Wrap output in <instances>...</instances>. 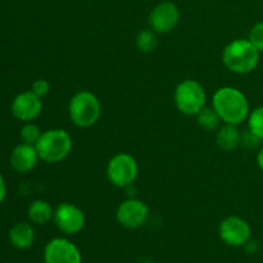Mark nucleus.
<instances>
[{
  "label": "nucleus",
  "mask_w": 263,
  "mask_h": 263,
  "mask_svg": "<svg viewBox=\"0 0 263 263\" xmlns=\"http://www.w3.org/2000/svg\"><path fill=\"white\" fill-rule=\"evenodd\" d=\"M248 130L263 140V105L252 110L248 116Z\"/></svg>",
  "instance_id": "19"
},
{
  "label": "nucleus",
  "mask_w": 263,
  "mask_h": 263,
  "mask_svg": "<svg viewBox=\"0 0 263 263\" xmlns=\"http://www.w3.org/2000/svg\"><path fill=\"white\" fill-rule=\"evenodd\" d=\"M31 91H32L33 94L37 95V97L43 98V97H45L49 91H50V84H49L46 80L39 79L32 84Z\"/></svg>",
  "instance_id": "22"
},
{
  "label": "nucleus",
  "mask_w": 263,
  "mask_h": 263,
  "mask_svg": "<svg viewBox=\"0 0 263 263\" xmlns=\"http://www.w3.org/2000/svg\"><path fill=\"white\" fill-rule=\"evenodd\" d=\"M68 113L73 125L87 128L95 125L99 120L102 107L99 99L91 91L81 90L72 97L68 105Z\"/></svg>",
  "instance_id": "4"
},
{
  "label": "nucleus",
  "mask_w": 263,
  "mask_h": 263,
  "mask_svg": "<svg viewBox=\"0 0 263 263\" xmlns=\"http://www.w3.org/2000/svg\"><path fill=\"white\" fill-rule=\"evenodd\" d=\"M195 117H197L198 125L205 131L216 130V128H218L220 122H222L220 116H218V113L216 112L215 108H213L212 105H211V107H207V105H205Z\"/></svg>",
  "instance_id": "17"
},
{
  "label": "nucleus",
  "mask_w": 263,
  "mask_h": 263,
  "mask_svg": "<svg viewBox=\"0 0 263 263\" xmlns=\"http://www.w3.org/2000/svg\"><path fill=\"white\" fill-rule=\"evenodd\" d=\"M79 248L64 238H54L44 249V263H81Z\"/></svg>",
  "instance_id": "11"
},
{
  "label": "nucleus",
  "mask_w": 263,
  "mask_h": 263,
  "mask_svg": "<svg viewBox=\"0 0 263 263\" xmlns=\"http://www.w3.org/2000/svg\"><path fill=\"white\" fill-rule=\"evenodd\" d=\"M41 130L39 128V126L33 125V123L27 122L21 130V139H22L23 143L30 144V145H36V143L39 141L41 136Z\"/></svg>",
  "instance_id": "20"
},
{
  "label": "nucleus",
  "mask_w": 263,
  "mask_h": 263,
  "mask_svg": "<svg viewBox=\"0 0 263 263\" xmlns=\"http://www.w3.org/2000/svg\"><path fill=\"white\" fill-rule=\"evenodd\" d=\"M35 148L44 162L58 163L71 153L72 138L66 130L53 128L41 134Z\"/></svg>",
  "instance_id": "3"
},
{
  "label": "nucleus",
  "mask_w": 263,
  "mask_h": 263,
  "mask_svg": "<svg viewBox=\"0 0 263 263\" xmlns=\"http://www.w3.org/2000/svg\"><path fill=\"white\" fill-rule=\"evenodd\" d=\"M43 110L41 98L32 91L21 92L12 103V113L15 118L23 122H31L40 116Z\"/></svg>",
  "instance_id": "12"
},
{
  "label": "nucleus",
  "mask_w": 263,
  "mask_h": 263,
  "mask_svg": "<svg viewBox=\"0 0 263 263\" xmlns=\"http://www.w3.org/2000/svg\"><path fill=\"white\" fill-rule=\"evenodd\" d=\"M138 162L131 154L118 153L107 164V179L113 186L128 187L138 177Z\"/></svg>",
  "instance_id": "6"
},
{
  "label": "nucleus",
  "mask_w": 263,
  "mask_h": 263,
  "mask_svg": "<svg viewBox=\"0 0 263 263\" xmlns=\"http://www.w3.org/2000/svg\"><path fill=\"white\" fill-rule=\"evenodd\" d=\"M158 33L154 32L152 28H145V30L139 31L136 35V46L143 53H152L158 45Z\"/></svg>",
  "instance_id": "18"
},
{
  "label": "nucleus",
  "mask_w": 263,
  "mask_h": 263,
  "mask_svg": "<svg viewBox=\"0 0 263 263\" xmlns=\"http://www.w3.org/2000/svg\"><path fill=\"white\" fill-rule=\"evenodd\" d=\"M53 220L55 226L66 235L79 234L85 226V213L73 203H61L54 210Z\"/></svg>",
  "instance_id": "7"
},
{
  "label": "nucleus",
  "mask_w": 263,
  "mask_h": 263,
  "mask_svg": "<svg viewBox=\"0 0 263 263\" xmlns=\"http://www.w3.org/2000/svg\"><path fill=\"white\" fill-rule=\"evenodd\" d=\"M259 141H261V140H259V139L257 138V136L254 135V134H252L249 130H247L246 133L241 134L240 145H243L244 148H247V149L256 148V146L258 145Z\"/></svg>",
  "instance_id": "23"
},
{
  "label": "nucleus",
  "mask_w": 263,
  "mask_h": 263,
  "mask_svg": "<svg viewBox=\"0 0 263 263\" xmlns=\"http://www.w3.org/2000/svg\"><path fill=\"white\" fill-rule=\"evenodd\" d=\"M175 105L186 116H197L207 104L204 87L197 80H184L175 89Z\"/></svg>",
  "instance_id": "5"
},
{
  "label": "nucleus",
  "mask_w": 263,
  "mask_h": 263,
  "mask_svg": "<svg viewBox=\"0 0 263 263\" xmlns=\"http://www.w3.org/2000/svg\"><path fill=\"white\" fill-rule=\"evenodd\" d=\"M54 210L46 200H35L28 207V218L32 222L44 225L53 218Z\"/></svg>",
  "instance_id": "16"
},
{
  "label": "nucleus",
  "mask_w": 263,
  "mask_h": 263,
  "mask_svg": "<svg viewBox=\"0 0 263 263\" xmlns=\"http://www.w3.org/2000/svg\"><path fill=\"white\" fill-rule=\"evenodd\" d=\"M252 230L249 223L238 216H229L218 226V236L230 247H243L251 240Z\"/></svg>",
  "instance_id": "8"
},
{
  "label": "nucleus",
  "mask_w": 263,
  "mask_h": 263,
  "mask_svg": "<svg viewBox=\"0 0 263 263\" xmlns=\"http://www.w3.org/2000/svg\"><path fill=\"white\" fill-rule=\"evenodd\" d=\"M212 107L221 121L229 125L239 126L249 116L248 99L240 90L233 86L220 87L213 94Z\"/></svg>",
  "instance_id": "1"
},
{
  "label": "nucleus",
  "mask_w": 263,
  "mask_h": 263,
  "mask_svg": "<svg viewBox=\"0 0 263 263\" xmlns=\"http://www.w3.org/2000/svg\"><path fill=\"white\" fill-rule=\"evenodd\" d=\"M257 163H258V167L263 172V146L261 148V151L258 152V156H257Z\"/></svg>",
  "instance_id": "25"
},
{
  "label": "nucleus",
  "mask_w": 263,
  "mask_h": 263,
  "mask_svg": "<svg viewBox=\"0 0 263 263\" xmlns=\"http://www.w3.org/2000/svg\"><path fill=\"white\" fill-rule=\"evenodd\" d=\"M9 240L12 246L17 249L30 248L35 240L33 228L27 222H18L12 226L9 231Z\"/></svg>",
  "instance_id": "14"
},
{
  "label": "nucleus",
  "mask_w": 263,
  "mask_h": 263,
  "mask_svg": "<svg viewBox=\"0 0 263 263\" xmlns=\"http://www.w3.org/2000/svg\"><path fill=\"white\" fill-rule=\"evenodd\" d=\"M261 51L251 43L249 39H236L225 46L222 62L229 71L246 74L256 69Z\"/></svg>",
  "instance_id": "2"
},
{
  "label": "nucleus",
  "mask_w": 263,
  "mask_h": 263,
  "mask_svg": "<svg viewBox=\"0 0 263 263\" xmlns=\"http://www.w3.org/2000/svg\"><path fill=\"white\" fill-rule=\"evenodd\" d=\"M149 208L143 200L128 198L118 205L116 218L118 222L127 229L141 228L148 221Z\"/></svg>",
  "instance_id": "9"
},
{
  "label": "nucleus",
  "mask_w": 263,
  "mask_h": 263,
  "mask_svg": "<svg viewBox=\"0 0 263 263\" xmlns=\"http://www.w3.org/2000/svg\"><path fill=\"white\" fill-rule=\"evenodd\" d=\"M39 154L35 145L22 143L13 149L10 154V164L17 172L25 174L31 171L39 161Z\"/></svg>",
  "instance_id": "13"
},
{
  "label": "nucleus",
  "mask_w": 263,
  "mask_h": 263,
  "mask_svg": "<svg viewBox=\"0 0 263 263\" xmlns=\"http://www.w3.org/2000/svg\"><path fill=\"white\" fill-rule=\"evenodd\" d=\"M249 40L251 43L263 53V22H258L252 27L249 32Z\"/></svg>",
  "instance_id": "21"
},
{
  "label": "nucleus",
  "mask_w": 263,
  "mask_h": 263,
  "mask_svg": "<svg viewBox=\"0 0 263 263\" xmlns=\"http://www.w3.org/2000/svg\"><path fill=\"white\" fill-rule=\"evenodd\" d=\"M180 21V10L171 2L159 3L149 14V27L157 33H168L176 28Z\"/></svg>",
  "instance_id": "10"
},
{
  "label": "nucleus",
  "mask_w": 263,
  "mask_h": 263,
  "mask_svg": "<svg viewBox=\"0 0 263 263\" xmlns=\"http://www.w3.org/2000/svg\"><path fill=\"white\" fill-rule=\"evenodd\" d=\"M4 197H5V184L2 175H0V204H2V202L4 200Z\"/></svg>",
  "instance_id": "24"
},
{
  "label": "nucleus",
  "mask_w": 263,
  "mask_h": 263,
  "mask_svg": "<svg viewBox=\"0 0 263 263\" xmlns=\"http://www.w3.org/2000/svg\"><path fill=\"white\" fill-rule=\"evenodd\" d=\"M240 138L241 133L239 131L238 126L225 123L222 127L218 128L216 141H217V145L222 151L231 152L240 145Z\"/></svg>",
  "instance_id": "15"
}]
</instances>
